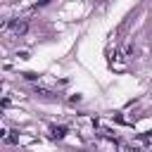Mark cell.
<instances>
[{
    "label": "cell",
    "instance_id": "cell-1",
    "mask_svg": "<svg viewBox=\"0 0 152 152\" xmlns=\"http://www.w3.org/2000/svg\"><path fill=\"white\" fill-rule=\"evenodd\" d=\"M5 28H10L14 36H24V33H26V28H28V24H26L24 19H12V21H7V24H5Z\"/></svg>",
    "mask_w": 152,
    "mask_h": 152
},
{
    "label": "cell",
    "instance_id": "cell-2",
    "mask_svg": "<svg viewBox=\"0 0 152 152\" xmlns=\"http://www.w3.org/2000/svg\"><path fill=\"white\" fill-rule=\"evenodd\" d=\"M50 133H52V138H64V135H66V128H64V126H52Z\"/></svg>",
    "mask_w": 152,
    "mask_h": 152
},
{
    "label": "cell",
    "instance_id": "cell-3",
    "mask_svg": "<svg viewBox=\"0 0 152 152\" xmlns=\"http://www.w3.org/2000/svg\"><path fill=\"white\" fill-rule=\"evenodd\" d=\"M5 140H7L10 145H14V142H19V138H17V133H14V131H7V135H5Z\"/></svg>",
    "mask_w": 152,
    "mask_h": 152
},
{
    "label": "cell",
    "instance_id": "cell-4",
    "mask_svg": "<svg viewBox=\"0 0 152 152\" xmlns=\"http://www.w3.org/2000/svg\"><path fill=\"white\" fill-rule=\"evenodd\" d=\"M36 95H43V97H50L52 93H50V90H45V88H36Z\"/></svg>",
    "mask_w": 152,
    "mask_h": 152
},
{
    "label": "cell",
    "instance_id": "cell-5",
    "mask_svg": "<svg viewBox=\"0 0 152 152\" xmlns=\"http://www.w3.org/2000/svg\"><path fill=\"white\" fill-rule=\"evenodd\" d=\"M138 138H140V140H142V142H147V140H150V138H152V131H145V133H140V135H138Z\"/></svg>",
    "mask_w": 152,
    "mask_h": 152
},
{
    "label": "cell",
    "instance_id": "cell-6",
    "mask_svg": "<svg viewBox=\"0 0 152 152\" xmlns=\"http://www.w3.org/2000/svg\"><path fill=\"white\" fill-rule=\"evenodd\" d=\"M24 78H28V81H38V74H33V71H28V74H24Z\"/></svg>",
    "mask_w": 152,
    "mask_h": 152
},
{
    "label": "cell",
    "instance_id": "cell-7",
    "mask_svg": "<svg viewBox=\"0 0 152 152\" xmlns=\"http://www.w3.org/2000/svg\"><path fill=\"white\" fill-rule=\"evenodd\" d=\"M121 152H138V147H131V145H121Z\"/></svg>",
    "mask_w": 152,
    "mask_h": 152
}]
</instances>
